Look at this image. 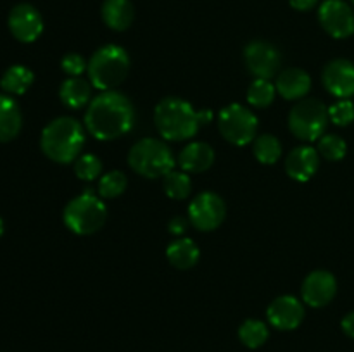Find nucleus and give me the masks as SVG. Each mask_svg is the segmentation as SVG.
<instances>
[{"instance_id":"25","label":"nucleus","mask_w":354,"mask_h":352,"mask_svg":"<svg viewBox=\"0 0 354 352\" xmlns=\"http://www.w3.org/2000/svg\"><path fill=\"white\" fill-rule=\"evenodd\" d=\"M162 188H165V193L169 197V199L175 200H183L190 195L192 192V179L187 173L183 171H169L168 175L165 176V183H162Z\"/></svg>"},{"instance_id":"29","label":"nucleus","mask_w":354,"mask_h":352,"mask_svg":"<svg viewBox=\"0 0 354 352\" xmlns=\"http://www.w3.org/2000/svg\"><path fill=\"white\" fill-rule=\"evenodd\" d=\"M127 190V176L121 171H109L100 178L99 193L104 199L120 197Z\"/></svg>"},{"instance_id":"30","label":"nucleus","mask_w":354,"mask_h":352,"mask_svg":"<svg viewBox=\"0 0 354 352\" xmlns=\"http://www.w3.org/2000/svg\"><path fill=\"white\" fill-rule=\"evenodd\" d=\"M75 173L80 179L92 182L102 173V162L97 155L83 154L75 161Z\"/></svg>"},{"instance_id":"23","label":"nucleus","mask_w":354,"mask_h":352,"mask_svg":"<svg viewBox=\"0 0 354 352\" xmlns=\"http://www.w3.org/2000/svg\"><path fill=\"white\" fill-rule=\"evenodd\" d=\"M35 75L33 71H30L24 66L16 64L10 66L6 72H3L2 79H0V86L6 93L10 95H23L28 92L31 85H33Z\"/></svg>"},{"instance_id":"1","label":"nucleus","mask_w":354,"mask_h":352,"mask_svg":"<svg viewBox=\"0 0 354 352\" xmlns=\"http://www.w3.org/2000/svg\"><path fill=\"white\" fill-rule=\"evenodd\" d=\"M135 124V107L120 92H102L92 99L85 113V128L97 140H116L130 133Z\"/></svg>"},{"instance_id":"33","label":"nucleus","mask_w":354,"mask_h":352,"mask_svg":"<svg viewBox=\"0 0 354 352\" xmlns=\"http://www.w3.org/2000/svg\"><path fill=\"white\" fill-rule=\"evenodd\" d=\"M187 228H189V221L182 216L171 217V221L168 223V230L173 235H183L187 231Z\"/></svg>"},{"instance_id":"6","label":"nucleus","mask_w":354,"mask_h":352,"mask_svg":"<svg viewBox=\"0 0 354 352\" xmlns=\"http://www.w3.org/2000/svg\"><path fill=\"white\" fill-rule=\"evenodd\" d=\"M64 224L76 235H92L104 226L107 209L95 193L86 188L85 193L75 197L64 209Z\"/></svg>"},{"instance_id":"8","label":"nucleus","mask_w":354,"mask_h":352,"mask_svg":"<svg viewBox=\"0 0 354 352\" xmlns=\"http://www.w3.org/2000/svg\"><path fill=\"white\" fill-rule=\"evenodd\" d=\"M218 128L225 140L242 147L256 138L258 117L248 107L241 106V104H230L220 113Z\"/></svg>"},{"instance_id":"9","label":"nucleus","mask_w":354,"mask_h":352,"mask_svg":"<svg viewBox=\"0 0 354 352\" xmlns=\"http://www.w3.org/2000/svg\"><path fill=\"white\" fill-rule=\"evenodd\" d=\"M227 207L223 199L213 192L199 193L189 206V219L199 231H213L223 223Z\"/></svg>"},{"instance_id":"11","label":"nucleus","mask_w":354,"mask_h":352,"mask_svg":"<svg viewBox=\"0 0 354 352\" xmlns=\"http://www.w3.org/2000/svg\"><path fill=\"white\" fill-rule=\"evenodd\" d=\"M318 19L334 38H348L354 33V12L344 0H325L318 9Z\"/></svg>"},{"instance_id":"36","label":"nucleus","mask_w":354,"mask_h":352,"mask_svg":"<svg viewBox=\"0 0 354 352\" xmlns=\"http://www.w3.org/2000/svg\"><path fill=\"white\" fill-rule=\"evenodd\" d=\"M3 233V223H2V217H0V237H2Z\"/></svg>"},{"instance_id":"2","label":"nucleus","mask_w":354,"mask_h":352,"mask_svg":"<svg viewBox=\"0 0 354 352\" xmlns=\"http://www.w3.org/2000/svg\"><path fill=\"white\" fill-rule=\"evenodd\" d=\"M213 119L211 110H196L187 100L166 97L156 106L154 123L162 138L171 141L189 140L196 137L201 126Z\"/></svg>"},{"instance_id":"34","label":"nucleus","mask_w":354,"mask_h":352,"mask_svg":"<svg viewBox=\"0 0 354 352\" xmlns=\"http://www.w3.org/2000/svg\"><path fill=\"white\" fill-rule=\"evenodd\" d=\"M289 2L296 10H303V12H306V10H311L315 6H317L318 0H289Z\"/></svg>"},{"instance_id":"22","label":"nucleus","mask_w":354,"mask_h":352,"mask_svg":"<svg viewBox=\"0 0 354 352\" xmlns=\"http://www.w3.org/2000/svg\"><path fill=\"white\" fill-rule=\"evenodd\" d=\"M166 257H168L169 264L176 269H190L192 266L197 264L201 257V252L197 248L196 242L190 238H178V240L171 242L166 248Z\"/></svg>"},{"instance_id":"3","label":"nucleus","mask_w":354,"mask_h":352,"mask_svg":"<svg viewBox=\"0 0 354 352\" xmlns=\"http://www.w3.org/2000/svg\"><path fill=\"white\" fill-rule=\"evenodd\" d=\"M83 145H85V130L75 117H57L41 131V150L50 161L59 164L75 162L82 155Z\"/></svg>"},{"instance_id":"19","label":"nucleus","mask_w":354,"mask_h":352,"mask_svg":"<svg viewBox=\"0 0 354 352\" xmlns=\"http://www.w3.org/2000/svg\"><path fill=\"white\" fill-rule=\"evenodd\" d=\"M135 9L131 0H104L102 19L107 28L114 31H124L131 26Z\"/></svg>"},{"instance_id":"21","label":"nucleus","mask_w":354,"mask_h":352,"mask_svg":"<svg viewBox=\"0 0 354 352\" xmlns=\"http://www.w3.org/2000/svg\"><path fill=\"white\" fill-rule=\"evenodd\" d=\"M23 126V116L16 100L0 95V144L10 141L19 135Z\"/></svg>"},{"instance_id":"16","label":"nucleus","mask_w":354,"mask_h":352,"mask_svg":"<svg viewBox=\"0 0 354 352\" xmlns=\"http://www.w3.org/2000/svg\"><path fill=\"white\" fill-rule=\"evenodd\" d=\"M320 166V155L317 148L310 145L296 147L286 159V171L296 182H308Z\"/></svg>"},{"instance_id":"37","label":"nucleus","mask_w":354,"mask_h":352,"mask_svg":"<svg viewBox=\"0 0 354 352\" xmlns=\"http://www.w3.org/2000/svg\"><path fill=\"white\" fill-rule=\"evenodd\" d=\"M351 2H353V6H354V0H351Z\"/></svg>"},{"instance_id":"18","label":"nucleus","mask_w":354,"mask_h":352,"mask_svg":"<svg viewBox=\"0 0 354 352\" xmlns=\"http://www.w3.org/2000/svg\"><path fill=\"white\" fill-rule=\"evenodd\" d=\"M214 162V150L204 141H194L182 148L178 154V166L185 173H203Z\"/></svg>"},{"instance_id":"15","label":"nucleus","mask_w":354,"mask_h":352,"mask_svg":"<svg viewBox=\"0 0 354 352\" xmlns=\"http://www.w3.org/2000/svg\"><path fill=\"white\" fill-rule=\"evenodd\" d=\"M266 316L277 330H296L304 320L303 302L292 295L277 297L266 309Z\"/></svg>"},{"instance_id":"20","label":"nucleus","mask_w":354,"mask_h":352,"mask_svg":"<svg viewBox=\"0 0 354 352\" xmlns=\"http://www.w3.org/2000/svg\"><path fill=\"white\" fill-rule=\"evenodd\" d=\"M61 102L69 109H82L86 104L92 102V85L80 76H71L64 79L59 88Z\"/></svg>"},{"instance_id":"24","label":"nucleus","mask_w":354,"mask_h":352,"mask_svg":"<svg viewBox=\"0 0 354 352\" xmlns=\"http://www.w3.org/2000/svg\"><path fill=\"white\" fill-rule=\"evenodd\" d=\"M268 326L259 320H245L239 328V338L249 349L261 347L268 340Z\"/></svg>"},{"instance_id":"14","label":"nucleus","mask_w":354,"mask_h":352,"mask_svg":"<svg viewBox=\"0 0 354 352\" xmlns=\"http://www.w3.org/2000/svg\"><path fill=\"white\" fill-rule=\"evenodd\" d=\"M322 81L332 95L349 99L354 95V64L348 59H334L325 66Z\"/></svg>"},{"instance_id":"13","label":"nucleus","mask_w":354,"mask_h":352,"mask_svg":"<svg viewBox=\"0 0 354 352\" xmlns=\"http://www.w3.org/2000/svg\"><path fill=\"white\" fill-rule=\"evenodd\" d=\"M335 292H337V282H335L334 275L324 271V269L310 273L301 286L303 300L311 307H324L330 304L335 297Z\"/></svg>"},{"instance_id":"10","label":"nucleus","mask_w":354,"mask_h":352,"mask_svg":"<svg viewBox=\"0 0 354 352\" xmlns=\"http://www.w3.org/2000/svg\"><path fill=\"white\" fill-rule=\"evenodd\" d=\"M244 59L249 71L259 79L273 78L282 66V55L279 48L263 40L251 41L244 48Z\"/></svg>"},{"instance_id":"28","label":"nucleus","mask_w":354,"mask_h":352,"mask_svg":"<svg viewBox=\"0 0 354 352\" xmlns=\"http://www.w3.org/2000/svg\"><path fill=\"white\" fill-rule=\"evenodd\" d=\"M346 150H348V145H346L344 138H341L339 135H324L318 140V154L324 155L327 161H341L346 155Z\"/></svg>"},{"instance_id":"32","label":"nucleus","mask_w":354,"mask_h":352,"mask_svg":"<svg viewBox=\"0 0 354 352\" xmlns=\"http://www.w3.org/2000/svg\"><path fill=\"white\" fill-rule=\"evenodd\" d=\"M61 68H62V71L66 72V75L80 76L83 71H85L86 68H88V64H86L85 59H83L82 55L71 52V54H66L64 57H62Z\"/></svg>"},{"instance_id":"27","label":"nucleus","mask_w":354,"mask_h":352,"mask_svg":"<svg viewBox=\"0 0 354 352\" xmlns=\"http://www.w3.org/2000/svg\"><path fill=\"white\" fill-rule=\"evenodd\" d=\"M275 85L270 79H254L248 90V102L251 106L265 109L275 100Z\"/></svg>"},{"instance_id":"5","label":"nucleus","mask_w":354,"mask_h":352,"mask_svg":"<svg viewBox=\"0 0 354 352\" xmlns=\"http://www.w3.org/2000/svg\"><path fill=\"white\" fill-rule=\"evenodd\" d=\"M128 164L144 178H161L173 171L176 161L165 141L158 138H142L130 148Z\"/></svg>"},{"instance_id":"7","label":"nucleus","mask_w":354,"mask_h":352,"mask_svg":"<svg viewBox=\"0 0 354 352\" xmlns=\"http://www.w3.org/2000/svg\"><path fill=\"white\" fill-rule=\"evenodd\" d=\"M328 119V109L322 100L304 99L290 109L289 130L299 140H320L327 130Z\"/></svg>"},{"instance_id":"17","label":"nucleus","mask_w":354,"mask_h":352,"mask_svg":"<svg viewBox=\"0 0 354 352\" xmlns=\"http://www.w3.org/2000/svg\"><path fill=\"white\" fill-rule=\"evenodd\" d=\"M277 93L286 100H299L311 90V78L299 68H289L277 78Z\"/></svg>"},{"instance_id":"4","label":"nucleus","mask_w":354,"mask_h":352,"mask_svg":"<svg viewBox=\"0 0 354 352\" xmlns=\"http://www.w3.org/2000/svg\"><path fill=\"white\" fill-rule=\"evenodd\" d=\"M86 69L92 85L102 92H109L127 78L130 71V57L120 45H104L92 55Z\"/></svg>"},{"instance_id":"12","label":"nucleus","mask_w":354,"mask_h":352,"mask_svg":"<svg viewBox=\"0 0 354 352\" xmlns=\"http://www.w3.org/2000/svg\"><path fill=\"white\" fill-rule=\"evenodd\" d=\"M7 24H9L12 37L16 40L23 41V43L35 41L44 31L41 14L31 3H17V6H14L12 10L9 12Z\"/></svg>"},{"instance_id":"31","label":"nucleus","mask_w":354,"mask_h":352,"mask_svg":"<svg viewBox=\"0 0 354 352\" xmlns=\"http://www.w3.org/2000/svg\"><path fill=\"white\" fill-rule=\"evenodd\" d=\"M328 116L337 126H348L354 121V104L348 99H341L328 109Z\"/></svg>"},{"instance_id":"26","label":"nucleus","mask_w":354,"mask_h":352,"mask_svg":"<svg viewBox=\"0 0 354 352\" xmlns=\"http://www.w3.org/2000/svg\"><path fill=\"white\" fill-rule=\"evenodd\" d=\"M252 152L261 164H275L282 155V145L273 135H261L254 140Z\"/></svg>"},{"instance_id":"35","label":"nucleus","mask_w":354,"mask_h":352,"mask_svg":"<svg viewBox=\"0 0 354 352\" xmlns=\"http://www.w3.org/2000/svg\"><path fill=\"white\" fill-rule=\"evenodd\" d=\"M341 326H342V330H344V333L348 335V337L354 338V313H349L348 316H344Z\"/></svg>"}]
</instances>
